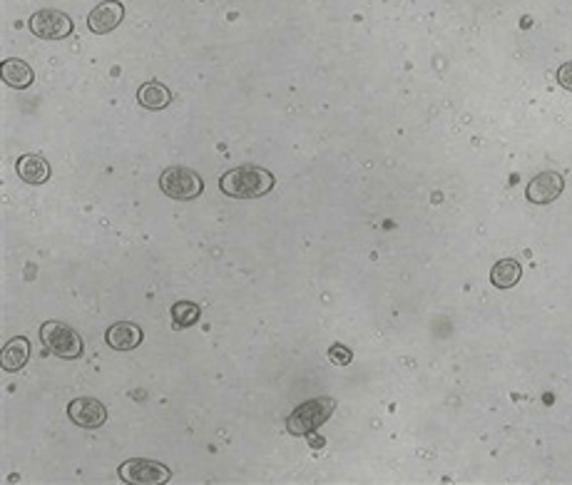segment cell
<instances>
[{
	"label": "cell",
	"mask_w": 572,
	"mask_h": 485,
	"mask_svg": "<svg viewBox=\"0 0 572 485\" xmlns=\"http://www.w3.org/2000/svg\"><path fill=\"white\" fill-rule=\"evenodd\" d=\"M277 177L264 167H254V165H242V167H234L227 174H222L220 187L222 192L234 199H256V197H264L274 190Z\"/></svg>",
	"instance_id": "obj_1"
},
{
	"label": "cell",
	"mask_w": 572,
	"mask_h": 485,
	"mask_svg": "<svg viewBox=\"0 0 572 485\" xmlns=\"http://www.w3.org/2000/svg\"><path fill=\"white\" fill-rule=\"evenodd\" d=\"M336 411V400L331 396H321V399L304 400L299 408H294L286 418V431L292 436H311L321 425L329 421Z\"/></svg>",
	"instance_id": "obj_2"
},
{
	"label": "cell",
	"mask_w": 572,
	"mask_h": 485,
	"mask_svg": "<svg viewBox=\"0 0 572 485\" xmlns=\"http://www.w3.org/2000/svg\"><path fill=\"white\" fill-rule=\"evenodd\" d=\"M40 341L50 353H55L58 359H68L75 361L83 356V339L70 324L62 321H45L40 327Z\"/></svg>",
	"instance_id": "obj_3"
},
{
	"label": "cell",
	"mask_w": 572,
	"mask_h": 485,
	"mask_svg": "<svg viewBox=\"0 0 572 485\" xmlns=\"http://www.w3.org/2000/svg\"><path fill=\"white\" fill-rule=\"evenodd\" d=\"M159 190L167 194L170 199L192 202V199H197V197L202 194L205 182H202V177H199L195 170L174 165V167H167V170L162 172V177H159Z\"/></svg>",
	"instance_id": "obj_4"
},
{
	"label": "cell",
	"mask_w": 572,
	"mask_h": 485,
	"mask_svg": "<svg viewBox=\"0 0 572 485\" xmlns=\"http://www.w3.org/2000/svg\"><path fill=\"white\" fill-rule=\"evenodd\" d=\"M117 475L125 483L137 485H157L170 483L172 471L167 465H162L157 461H147V458H134V461H125L117 468Z\"/></svg>",
	"instance_id": "obj_5"
},
{
	"label": "cell",
	"mask_w": 572,
	"mask_h": 485,
	"mask_svg": "<svg viewBox=\"0 0 572 485\" xmlns=\"http://www.w3.org/2000/svg\"><path fill=\"white\" fill-rule=\"evenodd\" d=\"M75 23L70 15H65L62 11H37L30 18V33L43 40H62V37L73 36Z\"/></svg>",
	"instance_id": "obj_6"
},
{
	"label": "cell",
	"mask_w": 572,
	"mask_h": 485,
	"mask_svg": "<svg viewBox=\"0 0 572 485\" xmlns=\"http://www.w3.org/2000/svg\"><path fill=\"white\" fill-rule=\"evenodd\" d=\"M562 190H565L562 174H558V172H540L530 180L528 190H525V197L533 205H550V202H555L560 197Z\"/></svg>",
	"instance_id": "obj_7"
},
{
	"label": "cell",
	"mask_w": 572,
	"mask_h": 485,
	"mask_svg": "<svg viewBox=\"0 0 572 485\" xmlns=\"http://www.w3.org/2000/svg\"><path fill=\"white\" fill-rule=\"evenodd\" d=\"M68 416H70V421H73L75 425L93 431V428H100V425L108 421V408L102 406V400L85 396V399L70 400Z\"/></svg>",
	"instance_id": "obj_8"
},
{
	"label": "cell",
	"mask_w": 572,
	"mask_h": 485,
	"mask_svg": "<svg viewBox=\"0 0 572 485\" xmlns=\"http://www.w3.org/2000/svg\"><path fill=\"white\" fill-rule=\"evenodd\" d=\"M122 18H125V5H122L120 0H102L87 15V28L95 36H108V33H112L122 23Z\"/></svg>",
	"instance_id": "obj_9"
},
{
	"label": "cell",
	"mask_w": 572,
	"mask_h": 485,
	"mask_svg": "<svg viewBox=\"0 0 572 485\" xmlns=\"http://www.w3.org/2000/svg\"><path fill=\"white\" fill-rule=\"evenodd\" d=\"M105 341L115 352H133L142 344V328L133 324V321H120V324L108 328Z\"/></svg>",
	"instance_id": "obj_10"
},
{
	"label": "cell",
	"mask_w": 572,
	"mask_h": 485,
	"mask_svg": "<svg viewBox=\"0 0 572 485\" xmlns=\"http://www.w3.org/2000/svg\"><path fill=\"white\" fill-rule=\"evenodd\" d=\"M15 172L28 184H43L50 180V165L40 155H23V158H18Z\"/></svg>",
	"instance_id": "obj_11"
},
{
	"label": "cell",
	"mask_w": 572,
	"mask_h": 485,
	"mask_svg": "<svg viewBox=\"0 0 572 485\" xmlns=\"http://www.w3.org/2000/svg\"><path fill=\"white\" fill-rule=\"evenodd\" d=\"M28 361H30V341L25 336H15V339L8 341L3 353H0V366L5 371H20Z\"/></svg>",
	"instance_id": "obj_12"
},
{
	"label": "cell",
	"mask_w": 572,
	"mask_h": 485,
	"mask_svg": "<svg viewBox=\"0 0 572 485\" xmlns=\"http://www.w3.org/2000/svg\"><path fill=\"white\" fill-rule=\"evenodd\" d=\"M3 80L15 90H25L36 83V70L20 58H8L3 62Z\"/></svg>",
	"instance_id": "obj_13"
},
{
	"label": "cell",
	"mask_w": 572,
	"mask_h": 485,
	"mask_svg": "<svg viewBox=\"0 0 572 485\" xmlns=\"http://www.w3.org/2000/svg\"><path fill=\"white\" fill-rule=\"evenodd\" d=\"M523 277V267L515 259H500L495 267L490 269V281L498 289H512Z\"/></svg>",
	"instance_id": "obj_14"
},
{
	"label": "cell",
	"mask_w": 572,
	"mask_h": 485,
	"mask_svg": "<svg viewBox=\"0 0 572 485\" xmlns=\"http://www.w3.org/2000/svg\"><path fill=\"white\" fill-rule=\"evenodd\" d=\"M137 102L147 109H165L172 102L170 87L162 83H145L137 90Z\"/></svg>",
	"instance_id": "obj_15"
},
{
	"label": "cell",
	"mask_w": 572,
	"mask_h": 485,
	"mask_svg": "<svg viewBox=\"0 0 572 485\" xmlns=\"http://www.w3.org/2000/svg\"><path fill=\"white\" fill-rule=\"evenodd\" d=\"M199 321V306L195 302H177L172 306V324L177 328L195 327Z\"/></svg>",
	"instance_id": "obj_16"
},
{
	"label": "cell",
	"mask_w": 572,
	"mask_h": 485,
	"mask_svg": "<svg viewBox=\"0 0 572 485\" xmlns=\"http://www.w3.org/2000/svg\"><path fill=\"white\" fill-rule=\"evenodd\" d=\"M329 359L336 366H346L353 361V353L351 349H346L343 344H334V346L329 349Z\"/></svg>",
	"instance_id": "obj_17"
},
{
	"label": "cell",
	"mask_w": 572,
	"mask_h": 485,
	"mask_svg": "<svg viewBox=\"0 0 572 485\" xmlns=\"http://www.w3.org/2000/svg\"><path fill=\"white\" fill-rule=\"evenodd\" d=\"M558 83L572 93V62H562L560 70H558Z\"/></svg>",
	"instance_id": "obj_18"
}]
</instances>
